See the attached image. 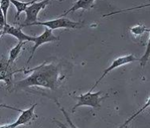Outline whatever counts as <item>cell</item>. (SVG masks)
<instances>
[{"label":"cell","mask_w":150,"mask_h":128,"mask_svg":"<svg viewBox=\"0 0 150 128\" xmlns=\"http://www.w3.org/2000/svg\"><path fill=\"white\" fill-rule=\"evenodd\" d=\"M149 59V39L148 40L147 44H146V50H145V54H144L142 57H141L139 61L141 62V66L144 67L145 66V64L147 63Z\"/></svg>","instance_id":"obj_15"},{"label":"cell","mask_w":150,"mask_h":128,"mask_svg":"<svg viewBox=\"0 0 150 128\" xmlns=\"http://www.w3.org/2000/svg\"><path fill=\"white\" fill-rule=\"evenodd\" d=\"M130 31L132 34H134L135 35H141L145 31L149 32V30L145 27V26L144 25H137V26H135L133 27L130 28Z\"/></svg>","instance_id":"obj_14"},{"label":"cell","mask_w":150,"mask_h":128,"mask_svg":"<svg viewBox=\"0 0 150 128\" xmlns=\"http://www.w3.org/2000/svg\"><path fill=\"white\" fill-rule=\"evenodd\" d=\"M0 107H3V108H7V109H11L13 110H16V111H18V112H21V109H18V108H15V107H11V106H7V105H4V104H0Z\"/></svg>","instance_id":"obj_18"},{"label":"cell","mask_w":150,"mask_h":128,"mask_svg":"<svg viewBox=\"0 0 150 128\" xmlns=\"http://www.w3.org/2000/svg\"><path fill=\"white\" fill-rule=\"evenodd\" d=\"M28 26H43L45 27L50 28L51 30H55L59 28H67V29H79L83 27L82 22L71 21L69 18L59 17V18L48 20L45 22H35Z\"/></svg>","instance_id":"obj_3"},{"label":"cell","mask_w":150,"mask_h":128,"mask_svg":"<svg viewBox=\"0 0 150 128\" xmlns=\"http://www.w3.org/2000/svg\"><path fill=\"white\" fill-rule=\"evenodd\" d=\"M29 70L33 71L32 74L24 79L16 82V88L26 89L37 86L54 91L58 88L61 80L64 79L60 75L59 66L54 63L47 64L44 63L39 67Z\"/></svg>","instance_id":"obj_1"},{"label":"cell","mask_w":150,"mask_h":128,"mask_svg":"<svg viewBox=\"0 0 150 128\" xmlns=\"http://www.w3.org/2000/svg\"><path fill=\"white\" fill-rule=\"evenodd\" d=\"M95 1L96 0H77L76 2L74 3L73 6H71L68 11H67L64 14L61 15L60 17H64V16H66L67 15H68V14L75 12V11H78V10L80 9H90L91 7H92L93 4L95 3Z\"/></svg>","instance_id":"obj_10"},{"label":"cell","mask_w":150,"mask_h":128,"mask_svg":"<svg viewBox=\"0 0 150 128\" xmlns=\"http://www.w3.org/2000/svg\"><path fill=\"white\" fill-rule=\"evenodd\" d=\"M149 97L148 98V99H147V102H146V103L144 104V106H143V107H141V109H140V110H138L137 112H136L134 114V115H132L131 116V117H130V118H129V119H128V120H127V121H126L125 122V123H124V124H123L122 126H120V127H126V126L128 125V124H129V122H131V121H132V119H134L135 118H136V117H137V116L138 115H139V114H141V112H142V111H144V110H145V109H146V108H148V107H149Z\"/></svg>","instance_id":"obj_13"},{"label":"cell","mask_w":150,"mask_h":128,"mask_svg":"<svg viewBox=\"0 0 150 128\" xmlns=\"http://www.w3.org/2000/svg\"><path fill=\"white\" fill-rule=\"evenodd\" d=\"M3 33L4 34H10L11 36L16 37L18 40V42H33L35 37L29 36L28 34H24L22 31V28L16 27L11 25H8L6 23L4 27L3 28Z\"/></svg>","instance_id":"obj_8"},{"label":"cell","mask_w":150,"mask_h":128,"mask_svg":"<svg viewBox=\"0 0 150 128\" xmlns=\"http://www.w3.org/2000/svg\"><path fill=\"white\" fill-rule=\"evenodd\" d=\"M102 93L103 92L101 91H100L96 92V93H92L91 91H89L86 94H83V95H80L79 96H72V98H75V99H77L78 102L72 107L71 112L74 113L78 107H83V106L93 107L96 110L100 109L101 102L104 100V98L108 97V95H106L105 96H101Z\"/></svg>","instance_id":"obj_2"},{"label":"cell","mask_w":150,"mask_h":128,"mask_svg":"<svg viewBox=\"0 0 150 128\" xmlns=\"http://www.w3.org/2000/svg\"><path fill=\"white\" fill-rule=\"evenodd\" d=\"M6 23H6V18H5V16L3 15L2 9L0 8V29H3Z\"/></svg>","instance_id":"obj_17"},{"label":"cell","mask_w":150,"mask_h":128,"mask_svg":"<svg viewBox=\"0 0 150 128\" xmlns=\"http://www.w3.org/2000/svg\"><path fill=\"white\" fill-rule=\"evenodd\" d=\"M26 43H28V42H18V44H17L16 46H14V47L11 50L9 58H8V60H7V62H8L10 64H12L14 62L16 61V58L18 57V55H19L20 52H21L22 47L23 46V45L26 44Z\"/></svg>","instance_id":"obj_12"},{"label":"cell","mask_w":150,"mask_h":128,"mask_svg":"<svg viewBox=\"0 0 150 128\" xmlns=\"http://www.w3.org/2000/svg\"><path fill=\"white\" fill-rule=\"evenodd\" d=\"M11 64L6 60L0 61V81H4L7 87L11 85V78L12 75L16 72L22 71L23 70L12 71L10 67Z\"/></svg>","instance_id":"obj_9"},{"label":"cell","mask_w":150,"mask_h":128,"mask_svg":"<svg viewBox=\"0 0 150 128\" xmlns=\"http://www.w3.org/2000/svg\"><path fill=\"white\" fill-rule=\"evenodd\" d=\"M50 1L51 0H43L41 2H35L31 5L28 6V8L25 10L26 19H25L24 24L21 25L20 27H27L28 25L36 22L39 13L46 7Z\"/></svg>","instance_id":"obj_4"},{"label":"cell","mask_w":150,"mask_h":128,"mask_svg":"<svg viewBox=\"0 0 150 128\" xmlns=\"http://www.w3.org/2000/svg\"><path fill=\"white\" fill-rule=\"evenodd\" d=\"M59 37L55 36L53 33H52V30H51L50 28L46 27L45 28V31L43 32L41 35L38 37H35L34 39V45L33 48L31 50V54L30 58L28 59V64L30 63L32 58H33V55L35 54V51H36L37 49L39 48L41 45H43V43H51V42H55V41H59Z\"/></svg>","instance_id":"obj_6"},{"label":"cell","mask_w":150,"mask_h":128,"mask_svg":"<svg viewBox=\"0 0 150 128\" xmlns=\"http://www.w3.org/2000/svg\"><path fill=\"white\" fill-rule=\"evenodd\" d=\"M135 61H139V59L137 58H136L133 55H125V56H121V57H119V58H117V59H115L112 64H111L109 67H108L107 69H105L104 71V73L103 75H101V77L96 82L95 85L92 87V88H91V91H92L93 89L95 88L96 86L98 85V83L100 82L101 80L104 79V77L107 75L108 74L111 72L112 70H113L114 69H116L117 67H120L123 66V65H126V64L128 63H133Z\"/></svg>","instance_id":"obj_5"},{"label":"cell","mask_w":150,"mask_h":128,"mask_svg":"<svg viewBox=\"0 0 150 128\" xmlns=\"http://www.w3.org/2000/svg\"><path fill=\"white\" fill-rule=\"evenodd\" d=\"M0 3H1V0H0Z\"/></svg>","instance_id":"obj_20"},{"label":"cell","mask_w":150,"mask_h":128,"mask_svg":"<svg viewBox=\"0 0 150 128\" xmlns=\"http://www.w3.org/2000/svg\"><path fill=\"white\" fill-rule=\"evenodd\" d=\"M2 36H3V29H0V38Z\"/></svg>","instance_id":"obj_19"},{"label":"cell","mask_w":150,"mask_h":128,"mask_svg":"<svg viewBox=\"0 0 150 128\" xmlns=\"http://www.w3.org/2000/svg\"><path fill=\"white\" fill-rule=\"evenodd\" d=\"M10 3H11V0H1V3H0V8L3 11V15L6 18L7 17V11L9 9Z\"/></svg>","instance_id":"obj_16"},{"label":"cell","mask_w":150,"mask_h":128,"mask_svg":"<svg viewBox=\"0 0 150 128\" xmlns=\"http://www.w3.org/2000/svg\"><path fill=\"white\" fill-rule=\"evenodd\" d=\"M37 1L38 0H32V1H29V2L25 3V2H20L18 0H11V3H12L16 8V15H15V18H14L15 21L19 17L22 12L25 11V10L28 8V6L31 5L35 2H37Z\"/></svg>","instance_id":"obj_11"},{"label":"cell","mask_w":150,"mask_h":128,"mask_svg":"<svg viewBox=\"0 0 150 128\" xmlns=\"http://www.w3.org/2000/svg\"><path fill=\"white\" fill-rule=\"evenodd\" d=\"M37 106V104H33L29 109L28 110H23L21 111V115L18 116V118L17 119L16 122H13L12 124H8V125H3L0 126V128H4V127H7V128H15L17 127L18 126L21 125H25L27 124L28 122H30L31 121L34 120L35 118L36 117L35 114L34 112L35 110V108Z\"/></svg>","instance_id":"obj_7"}]
</instances>
